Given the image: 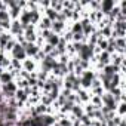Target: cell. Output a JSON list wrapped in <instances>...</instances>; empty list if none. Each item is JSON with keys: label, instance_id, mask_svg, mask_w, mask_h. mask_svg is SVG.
<instances>
[{"label": "cell", "instance_id": "cell-19", "mask_svg": "<svg viewBox=\"0 0 126 126\" xmlns=\"http://www.w3.org/2000/svg\"><path fill=\"white\" fill-rule=\"evenodd\" d=\"M89 102H91L95 108H101V107H102L101 96H95V95H92V96H91V99H89Z\"/></svg>", "mask_w": 126, "mask_h": 126}, {"label": "cell", "instance_id": "cell-14", "mask_svg": "<svg viewBox=\"0 0 126 126\" xmlns=\"http://www.w3.org/2000/svg\"><path fill=\"white\" fill-rule=\"evenodd\" d=\"M43 15H45L47 19H50L52 22H53V21H56V18H58V12H55V11H53V9H50V8L45 9V11H43Z\"/></svg>", "mask_w": 126, "mask_h": 126}, {"label": "cell", "instance_id": "cell-12", "mask_svg": "<svg viewBox=\"0 0 126 126\" xmlns=\"http://www.w3.org/2000/svg\"><path fill=\"white\" fill-rule=\"evenodd\" d=\"M11 82H14V77H12L11 71H8V70L0 71V85H6V83H11Z\"/></svg>", "mask_w": 126, "mask_h": 126}, {"label": "cell", "instance_id": "cell-24", "mask_svg": "<svg viewBox=\"0 0 126 126\" xmlns=\"http://www.w3.org/2000/svg\"><path fill=\"white\" fill-rule=\"evenodd\" d=\"M80 126H86V125H80Z\"/></svg>", "mask_w": 126, "mask_h": 126}, {"label": "cell", "instance_id": "cell-1", "mask_svg": "<svg viewBox=\"0 0 126 126\" xmlns=\"http://www.w3.org/2000/svg\"><path fill=\"white\" fill-rule=\"evenodd\" d=\"M95 77H96V74H95V71H94L92 68L85 70V71L82 73V76L79 77V79H80V88L89 91V89H91V83H92V80H94Z\"/></svg>", "mask_w": 126, "mask_h": 126}, {"label": "cell", "instance_id": "cell-22", "mask_svg": "<svg viewBox=\"0 0 126 126\" xmlns=\"http://www.w3.org/2000/svg\"><path fill=\"white\" fill-rule=\"evenodd\" d=\"M15 45H16L15 39H11V40H9V42L6 43V46H5V52H6V53H9V52H11V50L14 49V46H15Z\"/></svg>", "mask_w": 126, "mask_h": 126}, {"label": "cell", "instance_id": "cell-20", "mask_svg": "<svg viewBox=\"0 0 126 126\" xmlns=\"http://www.w3.org/2000/svg\"><path fill=\"white\" fill-rule=\"evenodd\" d=\"M5 21H11L8 9H3V11H0V22H5Z\"/></svg>", "mask_w": 126, "mask_h": 126}, {"label": "cell", "instance_id": "cell-4", "mask_svg": "<svg viewBox=\"0 0 126 126\" xmlns=\"http://www.w3.org/2000/svg\"><path fill=\"white\" fill-rule=\"evenodd\" d=\"M101 101H102V105L107 107L110 111H114L116 113V107H117V102L114 101V98L111 96L110 92H104L102 96H101Z\"/></svg>", "mask_w": 126, "mask_h": 126}, {"label": "cell", "instance_id": "cell-25", "mask_svg": "<svg viewBox=\"0 0 126 126\" xmlns=\"http://www.w3.org/2000/svg\"><path fill=\"white\" fill-rule=\"evenodd\" d=\"M0 71H2V68H0Z\"/></svg>", "mask_w": 126, "mask_h": 126}, {"label": "cell", "instance_id": "cell-5", "mask_svg": "<svg viewBox=\"0 0 126 126\" xmlns=\"http://www.w3.org/2000/svg\"><path fill=\"white\" fill-rule=\"evenodd\" d=\"M91 92L89 91H86V89H79L77 92H76V104H80V105H85V104H88L89 102V99H91Z\"/></svg>", "mask_w": 126, "mask_h": 126}, {"label": "cell", "instance_id": "cell-10", "mask_svg": "<svg viewBox=\"0 0 126 126\" xmlns=\"http://www.w3.org/2000/svg\"><path fill=\"white\" fill-rule=\"evenodd\" d=\"M24 49H25L27 58H34V56L37 55V52L40 50V49L36 46V43H25V45H24Z\"/></svg>", "mask_w": 126, "mask_h": 126}, {"label": "cell", "instance_id": "cell-15", "mask_svg": "<svg viewBox=\"0 0 126 126\" xmlns=\"http://www.w3.org/2000/svg\"><path fill=\"white\" fill-rule=\"evenodd\" d=\"M59 40H61V36H58V34H55V33H52V34L49 36V39L46 40V43H49L50 46H53V47H56V46H58V43H59Z\"/></svg>", "mask_w": 126, "mask_h": 126}, {"label": "cell", "instance_id": "cell-6", "mask_svg": "<svg viewBox=\"0 0 126 126\" xmlns=\"http://www.w3.org/2000/svg\"><path fill=\"white\" fill-rule=\"evenodd\" d=\"M116 5H117V2H114V0H101L99 2V12L104 16H107Z\"/></svg>", "mask_w": 126, "mask_h": 126}, {"label": "cell", "instance_id": "cell-2", "mask_svg": "<svg viewBox=\"0 0 126 126\" xmlns=\"http://www.w3.org/2000/svg\"><path fill=\"white\" fill-rule=\"evenodd\" d=\"M82 61H91L92 56H94V46L88 45V43H83V46L80 47V50L76 53Z\"/></svg>", "mask_w": 126, "mask_h": 126}, {"label": "cell", "instance_id": "cell-11", "mask_svg": "<svg viewBox=\"0 0 126 126\" xmlns=\"http://www.w3.org/2000/svg\"><path fill=\"white\" fill-rule=\"evenodd\" d=\"M110 64H113V65H116V67H120L122 64H126V61H125V55L113 53V55H111V59H110Z\"/></svg>", "mask_w": 126, "mask_h": 126}, {"label": "cell", "instance_id": "cell-7", "mask_svg": "<svg viewBox=\"0 0 126 126\" xmlns=\"http://www.w3.org/2000/svg\"><path fill=\"white\" fill-rule=\"evenodd\" d=\"M37 68H39V64H37L33 58H25V59L22 61V70H24V71H27V73H34V71H37Z\"/></svg>", "mask_w": 126, "mask_h": 126}, {"label": "cell", "instance_id": "cell-18", "mask_svg": "<svg viewBox=\"0 0 126 126\" xmlns=\"http://www.w3.org/2000/svg\"><path fill=\"white\" fill-rule=\"evenodd\" d=\"M95 110H96V108H95L91 102H88V104H85V105H83V111H85V114H86V116H89L91 119H92V116H94V111H95Z\"/></svg>", "mask_w": 126, "mask_h": 126}, {"label": "cell", "instance_id": "cell-17", "mask_svg": "<svg viewBox=\"0 0 126 126\" xmlns=\"http://www.w3.org/2000/svg\"><path fill=\"white\" fill-rule=\"evenodd\" d=\"M50 9H53L55 12H61L62 11V2H59V0H50Z\"/></svg>", "mask_w": 126, "mask_h": 126}, {"label": "cell", "instance_id": "cell-8", "mask_svg": "<svg viewBox=\"0 0 126 126\" xmlns=\"http://www.w3.org/2000/svg\"><path fill=\"white\" fill-rule=\"evenodd\" d=\"M67 27H68V22L53 21V22H52V25H50V31H52V33H55V34H58V36H62V33H64L65 30H68Z\"/></svg>", "mask_w": 126, "mask_h": 126}, {"label": "cell", "instance_id": "cell-23", "mask_svg": "<svg viewBox=\"0 0 126 126\" xmlns=\"http://www.w3.org/2000/svg\"><path fill=\"white\" fill-rule=\"evenodd\" d=\"M2 102H5V96H3L2 91H0V104H2Z\"/></svg>", "mask_w": 126, "mask_h": 126}, {"label": "cell", "instance_id": "cell-13", "mask_svg": "<svg viewBox=\"0 0 126 126\" xmlns=\"http://www.w3.org/2000/svg\"><path fill=\"white\" fill-rule=\"evenodd\" d=\"M96 58H98V64H101L102 67H105V65H108V64H110L111 55H110V53H107L105 50H102V52H101Z\"/></svg>", "mask_w": 126, "mask_h": 126}, {"label": "cell", "instance_id": "cell-16", "mask_svg": "<svg viewBox=\"0 0 126 126\" xmlns=\"http://www.w3.org/2000/svg\"><path fill=\"white\" fill-rule=\"evenodd\" d=\"M116 114L120 116V117H125L126 116V102H117V107H116Z\"/></svg>", "mask_w": 126, "mask_h": 126}, {"label": "cell", "instance_id": "cell-21", "mask_svg": "<svg viewBox=\"0 0 126 126\" xmlns=\"http://www.w3.org/2000/svg\"><path fill=\"white\" fill-rule=\"evenodd\" d=\"M74 5H76V2H70V0H67V2H62V9L74 11Z\"/></svg>", "mask_w": 126, "mask_h": 126}, {"label": "cell", "instance_id": "cell-9", "mask_svg": "<svg viewBox=\"0 0 126 126\" xmlns=\"http://www.w3.org/2000/svg\"><path fill=\"white\" fill-rule=\"evenodd\" d=\"M9 34H11L12 37H16V36H19V34H24L22 25H21V22H19L18 19H15V21H11V28H9Z\"/></svg>", "mask_w": 126, "mask_h": 126}, {"label": "cell", "instance_id": "cell-3", "mask_svg": "<svg viewBox=\"0 0 126 126\" xmlns=\"http://www.w3.org/2000/svg\"><path fill=\"white\" fill-rule=\"evenodd\" d=\"M9 56L12 58V59H18V61H24L25 58H27V55H25V49H24V46H21V45H15L14 46V49L9 52Z\"/></svg>", "mask_w": 126, "mask_h": 126}]
</instances>
